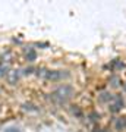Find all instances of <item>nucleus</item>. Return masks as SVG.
I'll use <instances>...</instances> for the list:
<instances>
[{"label":"nucleus","instance_id":"obj_2","mask_svg":"<svg viewBox=\"0 0 126 132\" xmlns=\"http://www.w3.org/2000/svg\"><path fill=\"white\" fill-rule=\"evenodd\" d=\"M116 101L110 106V109H112V112H117V110H120V107L123 106V100L120 98V97H116Z\"/></svg>","mask_w":126,"mask_h":132},{"label":"nucleus","instance_id":"obj_6","mask_svg":"<svg viewBox=\"0 0 126 132\" xmlns=\"http://www.w3.org/2000/svg\"><path fill=\"white\" fill-rule=\"evenodd\" d=\"M5 132H21V131H19L18 128H7Z\"/></svg>","mask_w":126,"mask_h":132},{"label":"nucleus","instance_id":"obj_1","mask_svg":"<svg viewBox=\"0 0 126 132\" xmlns=\"http://www.w3.org/2000/svg\"><path fill=\"white\" fill-rule=\"evenodd\" d=\"M72 88L70 87H68V85H63V87H60L59 90H56L54 93L52 94V98L56 100V101H59V103H65V101H68V100L70 98V95H72Z\"/></svg>","mask_w":126,"mask_h":132},{"label":"nucleus","instance_id":"obj_3","mask_svg":"<svg viewBox=\"0 0 126 132\" xmlns=\"http://www.w3.org/2000/svg\"><path fill=\"white\" fill-rule=\"evenodd\" d=\"M100 98H101V101H107V100H113V97H112V94H107V93H103Z\"/></svg>","mask_w":126,"mask_h":132},{"label":"nucleus","instance_id":"obj_5","mask_svg":"<svg viewBox=\"0 0 126 132\" xmlns=\"http://www.w3.org/2000/svg\"><path fill=\"white\" fill-rule=\"evenodd\" d=\"M116 126L119 128V129H120V128H125L126 126V122L123 120V119H119V122L116 123Z\"/></svg>","mask_w":126,"mask_h":132},{"label":"nucleus","instance_id":"obj_4","mask_svg":"<svg viewBox=\"0 0 126 132\" xmlns=\"http://www.w3.org/2000/svg\"><path fill=\"white\" fill-rule=\"evenodd\" d=\"M27 59H28L29 62H32L34 59H35V52H34V50H29V53H27Z\"/></svg>","mask_w":126,"mask_h":132},{"label":"nucleus","instance_id":"obj_7","mask_svg":"<svg viewBox=\"0 0 126 132\" xmlns=\"http://www.w3.org/2000/svg\"><path fill=\"white\" fill-rule=\"evenodd\" d=\"M98 132H106V131H98Z\"/></svg>","mask_w":126,"mask_h":132}]
</instances>
